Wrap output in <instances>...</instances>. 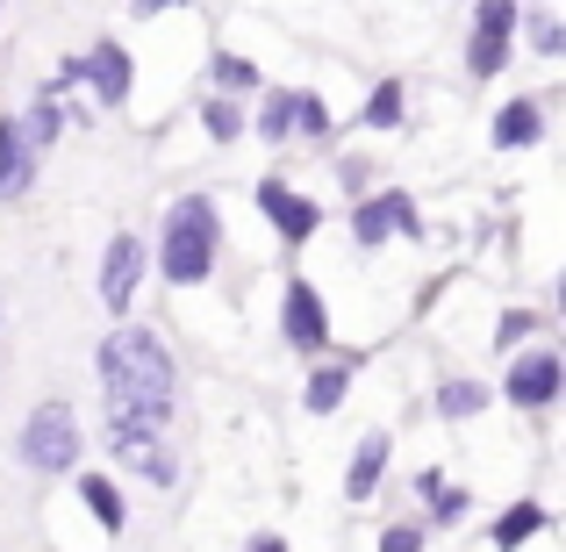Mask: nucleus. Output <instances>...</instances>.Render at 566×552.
<instances>
[{
  "label": "nucleus",
  "instance_id": "nucleus-1",
  "mask_svg": "<svg viewBox=\"0 0 566 552\" xmlns=\"http://www.w3.org/2000/svg\"><path fill=\"white\" fill-rule=\"evenodd\" d=\"M101 373V402H108V424L115 430H166L172 424V352L158 345L151 331H108L94 352Z\"/></svg>",
  "mask_w": 566,
  "mask_h": 552
},
{
  "label": "nucleus",
  "instance_id": "nucleus-2",
  "mask_svg": "<svg viewBox=\"0 0 566 552\" xmlns=\"http://www.w3.org/2000/svg\"><path fill=\"white\" fill-rule=\"evenodd\" d=\"M216 251H222L216 201H208V194H180V201L166 208V230H158V265H166V280H172V288L208 280Z\"/></svg>",
  "mask_w": 566,
  "mask_h": 552
},
{
  "label": "nucleus",
  "instance_id": "nucleus-3",
  "mask_svg": "<svg viewBox=\"0 0 566 552\" xmlns=\"http://www.w3.org/2000/svg\"><path fill=\"white\" fill-rule=\"evenodd\" d=\"M22 459L36 473H65L72 459H80V416L65 409V402H36L22 424Z\"/></svg>",
  "mask_w": 566,
  "mask_h": 552
},
{
  "label": "nucleus",
  "instance_id": "nucleus-4",
  "mask_svg": "<svg viewBox=\"0 0 566 552\" xmlns=\"http://www.w3.org/2000/svg\"><path fill=\"white\" fill-rule=\"evenodd\" d=\"M516 0H481L473 8V43H467V65L481 72V80H495L502 65H510V37H516Z\"/></svg>",
  "mask_w": 566,
  "mask_h": 552
},
{
  "label": "nucleus",
  "instance_id": "nucleus-5",
  "mask_svg": "<svg viewBox=\"0 0 566 552\" xmlns=\"http://www.w3.org/2000/svg\"><path fill=\"white\" fill-rule=\"evenodd\" d=\"M259 216L273 222L287 244H308V237L323 230V208H316V201H302V194H294L287 180H259Z\"/></svg>",
  "mask_w": 566,
  "mask_h": 552
},
{
  "label": "nucleus",
  "instance_id": "nucleus-6",
  "mask_svg": "<svg viewBox=\"0 0 566 552\" xmlns=\"http://www.w3.org/2000/svg\"><path fill=\"white\" fill-rule=\"evenodd\" d=\"M559 387H566L559 352H524V360L510 366V381H502V395H510L516 409H545V402H559Z\"/></svg>",
  "mask_w": 566,
  "mask_h": 552
},
{
  "label": "nucleus",
  "instance_id": "nucleus-7",
  "mask_svg": "<svg viewBox=\"0 0 566 552\" xmlns=\"http://www.w3.org/2000/svg\"><path fill=\"white\" fill-rule=\"evenodd\" d=\"M108 459H123L129 473H144V481H158V488L172 481V445H166V430H115L108 424Z\"/></svg>",
  "mask_w": 566,
  "mask_h": 552
},
{
  "label": "nucleus",
  "instance_id": "nucleus-8",
  "mask_svg": "<svg viewBox=\"0 0 566 552\" xmlns=\"http://www.w3.org/2000/svg\"><path fill=\"white\" fill-rule=\"evenodd\" d=\"M280 331H287L294 352H323L331 337V316H323V294L308 280H287V302H280Z\"/></svg>",
  "mask_w": 566,
  "mask_h": 552
},
{
  "label": "nucleus",
  "instance_id": "nucleus-9",
  "mask_svg": "<svg viewBox=\"0 0 566 552\" xmlns=\"http://www.w3.org/2000/svg\"><path fill=\"white\" fill-rule=\"evenodd\" d=\"M80 80L94 86L108 108H123V101H129V51H123L115 37H108V43H94V51L80 58Z\"/></svg>",
  "mask_w": 566,
  "mask_h": 552
},
{
  "label": "nucleus",
  "instance_id": "nucleus-10",
  "mask_svg": "<svg viewBox=\"0 0 566 552\" xmlns=\"http://www.w3.org/2000/svg\"><path fill=\"white\" fill-rule=\"evenodd\" d=\"M137 273H144V244H137V237H115V244L101 251V302H108V309H129Z\"/></svg>",
  "mask_w": 566,
  "mask_h": 552
},
{
  "label": "nucleus",
  "instance_id": "nucleus-11",
  "mask_svg": "<svg viewBox=\"0 0 566 552\" xmlns=\"http://www.w3.org/2000/svg\"><path fill=\"white\" fill-rule=\"evenodd\" d=\"M29 180H36V152H29L22 123H0V201L29 194Z\"/></svg>",
  "mask_w": 566,
  "mask_h": 552
},
{
  "label": "nucleus",
  "instance_id": "nucleus-12",
  "mask_svg": "<svg viewBox=\"0 0 566 552\" xmlns=\"http://www.w3.org/2000/svg\"><path fill=\"white\" fill-rule=\"evenodd\" d=\"M538 137H545V108L538 101H510V108L495 115V144L502 152H531Z\"/></svg>",
  "mask_w": 566,
  "mask_h": 552
},
{
  "label": "nucleus",
  "instance_id": "nucleus-13",
  "mask_svg": "<svg viewBox=\"0 0 566 552\" xmlns=\"http://www.w3.org/2000/svg\"><path fill=\"white\" fill-rule=\"evenodd\" d=\"M545 524H553V517H545V502H516V510H502V517H495V552L531 545Z\"/></svg>",
  "mask_w": 566,
  "mask_h": 552
},
{
  "label": "nucleus",
  "instance_id": "nucleus-14",
  "mask_svg": "<svg viewBox=\"0 0 566 552\" xmlns=\"http://www.w3.org/2000/svg\"><path fill=\"white\" fill-rule=\"evenodd\" d=\"M80 502L94 510L101 531H123V488H115L108 473H80Z\"/></svg>",
  "mask_w": 566,
  "mask_h": 552
},
{
  "label": "nucleus",
  "instance_id": "nucleus-15",
  "mask_svg": "<svg viewBox=\"0 0 566 552\" xmlns=\"http://www.w3.org/2000/svg\"><path fill=\"white\" fill-rule=\"evenodd\" d=\"M380 467H387V438H366L359 452H352V481H345V496L352 502H366L380 488Z\"/></svg>",
  "mask_w": 566,
  "mask_h": 552
},
{
  "label": "nucleus",
  "instance_id": "nucleus-16",
  "mask_svg": "<svg viewBox=\"0 0 566 552\" xmlns=\"http://www.w3.org/2000/svg\"><path fill=\"white\" fill-rule=\"evenodd\" d=\"M345 395H352V360H337V366H316V381H308V409H316V416H331Z\"/></svg>",
  "mask_w": 566,
  "mask_h": 552
},
{
  "label": "nucleus",
  "instance_id": "nucleus-17",
  "mask_svg": "<svg viewBox=\"0 0 566 552\" xmlns=\"http://www.w3.org/2000/svg\"><path fill=\"white\" fill-rule=\"evenodd\" d=\"M416 496L430 502V517H438V524H459V517H467V496H459V488H444V473H416Z\"/></svg>",
  "mask_w": 566,
  "mask_h": 552
},
{
  "label": "nucleus",
  "instance_id": "nucleus-18",
  "mask_svg": "<svg viewBox=\"0 0 566 552\" xmlns=\"http://www.w3.org/2000/svg\"><path fill=\"white\" fill-rule=\"evenodd\" d=\"M387 230H395V194H380V201H366L359 216H352V237H359V244H387Z\"/></svg>",
  "mask_w": 566,
  "mask_h": 552
},
{
  "label": "nucleus",
  "instance_id": "nucleus-19",
  "mask_svg": "<svg viewBox=\"0 0 566 552\" xmlns=\"http://www.w3.org/2000/svg\"><path fill=\"white\" fill-rule=\"evenodd\" d=\"M438 409H444V416H481V409H488V387H481V381H444V387H438Z\"/></svg>",
  "mask_w": 566,
  "mask_h": 552
},
{
  "label": "nucleus",
  "instance_id": "nucleus-20",
  "mask_svg": "<svg viewBox=\"0 0 566 552\" xmlns=\"http://www.w3.org/2000/svg\"><path fill=\"white\" fill-rule=\"evenodd\" d=\"M57 129H65V115H57V101H51V94H43V101H36V108H29V115H22V137H29V152H43V144H51V137H57Z\"/></svg>",
  "mask_w": 566,
  "mask_h": 552
},
{
  "label": "nucleus",
  "instance_id": "nucleus-21",
  "mask_svg": "<svg viewBox=\"0 0 566 552\" xmlns=\"http://www.w3.org/2000/svg\"><path fill=\"white\" fill-rule=\"evenodd\" d=\"M401 108H409V101H401V80H380L374 101H366V123H374V129H395Z\"/></svg>",
  "mask_w": 566,
  "mask_h": 552
},
{
  "label": "nucleus",
  "instance_id": "nucleus-22",
  "mask_svg": "<svg viewBox=\"0 0 566 552\" xmlns=\"http://www.w3.org/2000/svg\"><path fill=\"white\" fill-rule=\"evenodd\" d=\"M294 101H302V94H273V101H265V108H259V137H294Z\"/></svg>",
  "mask_w": 566,
  "mask_h": 552
},
{
  "label": "nucleus",
  "instance_id": "nucleus-23",
  "mask_svg": "<svg viewBox=\"0 0 566 552\" xmlns=\"http://www.w3.org/2000/svg\"><path fill=\"white\" fill-rule=\"evenodd\" d=\"M201 123H208V137H216V144H230V137H244V115H237L230 108V101H208V108H201Z\"/></svg>",
  "mask_w": 566,
  "mask_h": 552
},
{
  "label": "nucleus",
  "instance_id": "nucleus-24",
  "mask_svg": "<svg viewBox=\"0 0 566 552\" xmlns=\"http://www.w3.org/2000/svg\"><path fill=\"white\" fill-rule=\"evenodd\" d=\"M216 86L222 94H244V86H259V65L251 58H216Z\"/></svg>",
  "mask_w": 566,
  "mask_h": 552
},
{
  "label": "nucleus",
  "instance_id": "nucleus-25",
  "mask_svg": "<svg viewBox=\"0 0 566 552\" xmlns=\"http://www.w3.org/2000/svg\"><path fill=\"white\" fill-rule=\"evenodd\" d=\"M531 331H538V316H524V309H510V316H502V323H495V345H502V352H510V345H524V337H531Z\"/></svg>",
  "mask_w": 566,
  "mask_h": 552
},
{
  "label": "nucleus",
  "instance_id": "nucleus-26",
  "mask_svg": "<svg viewBox=\"0 0 566 552\" xmlns=\"http://www.w3.org/2000/svg\"><path fill=\"white\" fill-rule=\"evenodd\" d=\"M294 129H308V137H323V129H331V115H323V101H316V94L294 101Z\"/></svg>",
  "mask_w": 566,
  "mask_h": 552
},
{
  "label": "nucleus",
  "instance_id": "nucleus-27",
  "mask_svg": "<svg viewBox=\"0 0 566 552\" xmlns=\"http://www.w3.org/2000/svg\"><path fill=\"white\" fill-rule=\"evenodd\" d=\"M380 552H423V531H416V524H387L380 531Z\"/></svg>",
  "mask_w": 566,
  "mask_h": 552
},
{
  "label": "nucleus",
  "instance_id": "nucleus-28",
  "mask_svg": "<svg viewBox=\"0 0 566 552\" xmlns=\"http://www.w3.org/2000/svg\"><path fill=\"white\" fill-rule=\"evenodd\" d=\"M531 43L553 58V51H566V29H559V22H531Z\"/></svg>",
  "mask_w": 566,
  "mask_h": 552
},
{
  "label": "nucleus",
  "instance_id": "nucleus-29",
  "mask_svg": "<svg viewBox=\"0 0 566 552\" xmlns=\"http://www.w3.org/2000/svg\"><path fill=\"white\" fill-rule=\"evenodd\" d=\"M395 230H409V237L423 230V222H416V201H409V194H395Z\"/></svg>",
  "mask_w": 566,
  "mask_h": 552
},
{
  "label": "nucleus",
  "instance_id": "nucleus-30",
  "mask_svg": "<svg viewBox=\"0 0 566 552\" xmlns=\"http://www.w3.org/2000/svg\"><path fill=\"white\" fill-rule=\"evenodd\" d=\"M251 552H287V545H280V539H259V545H251Z\"/></svg>",
  "mask_w": 566,
  "mask_h": 552
},
{
  "label": "nucleus",
  "instance_id": "nucleus-31",
  "mask_svg": "<svg viewBox=\"0 0 566 552\" xmlns=\"http://www.w3.org/2000/svg\"><path fill=\"white\" fill-rule=\"evenodd\" d=\"M158 8H180V0H144V14H158Z\"/></svg>",
  "mask_w": 566,
  "mask_h": 552
}]
</instances>
